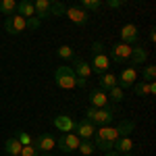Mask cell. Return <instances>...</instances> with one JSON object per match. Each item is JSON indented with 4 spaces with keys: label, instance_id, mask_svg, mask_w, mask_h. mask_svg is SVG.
Listing matches in <instances>:
<instances>
[{
    "label": "cell",
    "instance_id": "20",
    "mask_svg": "<svg viewBox=\"0 0 156 156\" xmlns=\"http://www.w3.org/2000/svg\"><path fill=\"white\" fill-rule=\"evenodd\" d=\"M112 150H117L119 154H129L133 150V142L129 137H119V140L115 142V146H112Z\"/></svg>",
    "mask_w": 156,
    "mask_h": 156
},
{
    "label": "cell",
    "instance_id": "32",
    "mask_svg": "<svg viewBox=\"0 0 156 156\" xmlns=\"http://www.w3.org/2000/svg\"><path fill=\"white\" fill-rule=\"evenodd\" d=\"M19 156H40V150H37L36 146H23Z\"/></svg>",
    "mask_w": 156,
    "mask_h": 156
},
{
    "label": "cell",
    "instance_id": "4",
    "mask_svg": "<svg viewBox=\"0 0 156 156\" xmlns=\"http://www.w3.org/2000/svg\"><path fill=\"white\" fill-rule=\"evenodd\" d=\"M79 135L77 133H62L58 140H56V148H58L60 152H65V154H69V152H75L77 148H79Z\"/></svg>",
    "mask_w": 156,
    "mask_h": 156
},
{
    "label": "cell",
    "instance_id": "14",
    "mask_svg": "<svg viewBox=\"0 0 156 156\" xmlns=\"http://www.w3.org/2000/svg\"><path fill=\"white\" fill-rule=\"evenodd\" d=\"M94 135H96V140H106V142H117L119 140L117 129L110 127V125H100L96 131H94Z\"/></svg>",
    "mask_w": 156,
    "mask_h": 156
},
{
    "label": "cell",
    "instance_id": "1",
    "mask_svg": "<svg viewBox=\"0 0 156 156\" xmlns=\"http://www.w3.org/2000/svg\"><path fill=\"white\" fill-rule=\"evenodd\" d=\"M115 108L110 106H104V108H94V106H90L87 110H85V119H90L94 125H110L112 123V119H115Z\"/></svg>",
    "mask_w": 156,
    "mask_h": 156
},
{
    "label": "cell",
    "instance_id": "15",
    "mask_svg": "<svg viewBox=\"0 0 156 156\" xmlns=\"http://www.w3.org/2000/svg\"><path fill=\"white\" fill-rule=\"evenodd\" d=\"M90 104L94 108H104V106H108V94L104 92V90H92L90 92Z\"/></svg>",
    "mask_w": 156,
    "mask_h": 156
},
{
    "label": "cell",
    "instance_id": "28",
    "mask_svg": "<svg viewBox=\"0 0 156 156\" xmlns=\"http://www.w3.org/2000/svg\"><path fill=\"white\" fill-rule=\"evenodd\" d=\"M67 12V6L62 2H52L50 4V17H65Z\"/></svg>",
    "mask_w": 156,
    "mask_h": 156
},
{
    "label": "cell",
    "instance_id": "3",
    "mask_svg": "<svg viewBox=\"0 0 156 156\" xmlns=\"http://www.w3.org/2000/svg\"><path fill=\"white\" fill-rule=\"evenodd\" d=\"M4 29H6V34H11V36H19L21 31L27 29V19L21 17V15H17V12H12V15H9V17L4 19Z\"/></svg>",
    "mask_w": 156,
    "mask_h": 156
},
{
    "label": "cell",
    "instance_id": "18",
    "mask_svg": "<svg viewBox=\"0 0 156 156\" xmlns=\"http://www.w3.org/2000/svg\"><path fill=\"white\" fill-rule=\"evenodd\" d=\"M146 58H148V52H146L144 46H131V56H129V62H131L133 67H135V65H142Z\"/></svg>",
    "mask_w": 156,
    "mask_h": 156
},
{
    "label": "cell",
    "instance_id": "37",
    "mask_svg": "<svg viewBox=\"0 0 156 156\" xmlns=\"http://www.w3.org/2000/svg\"><path fill=\"white\" fill-rule=\"evenodd\" d=\"M154 94H156V83L150 81V96H154Z\"/></svg>",
    "mask_w": 156,
    "mask_h": 156
},
{
    "label": "cell",
    "instance_id": "39",
    "mask_svg": "<svg viewBox=\"0 0 156 156\" xmlns=\"http://www.w3.org/2000/svg\"><path fill=\"white\" fill-rule=\"evenodd\" d=\"M150 42H152V44L156 42V31H154V29H150Z\"/></svg>",
    "mask_w": 156,
    "mask_h": 156
},
{
    "label": "cell",
    "instance_id": "33",
    "mask_svg": "<svg viewBox=\"0 0 156 156\" xmlns=\"http://www.w3.org/2000/svg\"><path fill=\"white\" fill-rule=\"evenodd\" d=\"M96 148H100V150H104V152H108V150H112V146H115V142H106V140H96Z\"/></svg>",
    "mask_w": 156,
    "mask_h": 156
},
{
    "label": "cell",
    "instance_id": "22",
    "mask_svg": "<svg viewBox=\"0 0 156 156\" xmlns=\"http://www.w3.org/2000/svg\"><path fill=\"white\" fill-rule=\"evenodd\" d=\"M115 129L119 133V137H129V133L135 129V121H121Z\"/></svg>",
    "mask_w": 156,
    "mask_h": 156
},
{
    "label": "cell",
    "instance_id": "34",
    "mask_svg": "<svg viewBox=\"0 0 156 156\" xmlns=\"http://www.w3.org/2000/svg\"><path fill=\"white\" fill-rule=\"evenodd\" d=\"M102 52H104V44H102V42H94V44H92V56L102 54Z\"/></svg>",
    "mask_w": 156,
    "mask_h": 156
},
{
    "label": "cell",
    "instance_id": "36",
    "mask_svg": "<svg viewBox=\"0 0 156 156\" xmlns=\"http://www.w3.org/2000/svg\"><path fill=\"white\" fill-rule=\"evenodd\" d=\"M106 4L110 9H119L121 4H123V0H106Z\"/></svg>",
    "mask_w": 156,
    "mask_h": 156
},
{
    "label": "cell",
    "instance_id": "8",
    "mask_svg": "<svg viewBox=\"0 0 156 156\" xmlns=\"http://www.w3.org/2000/svg\"><path fill=\"white\" fill-rule=\"evenodd\" d=\"M75 131L79 135V140H92L94 137V131H96V125L90 119H81L75 125Z\"/></svg>",
    "mask_w": 156,
    "mask_h": 156
},
{
    "label": "cell",
    "instance_id": "21",
    "mask_svg": "<svg viewBox=\"0 0 156 156\" xmlns=\"http://www.w3.org/2000/svg\"><path fill=\"white\" fill-rule=\"evenodd\" d=\"M117 85V75H112V73H102V77H100V90H104L108 92L110 87H115Z\"/></svg>",
    "mask_w": 156,
    "mask_h": 156
},
{
    "label": "cell",
    "instance_id": "9",
    "mask_svg": "<svg viewBox=\"0 0 156 156\" xmlns=\"http://www.w3.org/2000/svg\"><path fill=\"white\" fill-rule=\"evenodd\" d=\"M52 123H54V127L58 129L60 133H71V131H75V121L69 117V115H56L54 119H52Z\"/></svg>",
    "mask_w": 156,
    "mask_h": 156
},
{
    "label": "cell",
    "instance_id": "40",
    "mask_svg": "<svg viewBox=\"0 0 156 156\" xmlns=\"http://www.w3.org/2000/svg\"><path fill=\"white\" fill-rule=\"evenodd\" d=\"M106 156H121V154H119V152H112V150H108Z\"/></svg>",
    "mask_w": 156,
    "mask_h": 156
},
{
    "label": "cell",
    "instance_id": "16",
    "mask_svg": "<svg viewBox=\"0 0 156 156\" xmlns=\"http://www.w3.org/2000/svg\"><path fill=\"white\" fill-rule=\"evenodd\" d=\"M34 9H36V17L40 21L50 19V2L48 0H34Z\"/></svg>",
    "mask_w": 156,
    "mask_h": 156
},
{
    "label": "cell",
    "instance_id": "27",
    "mask_svg": "<svg viewBox=\"0 0 156 156\" xmlns=\"http://www.w3.org/2000/svg\"><path fill=\"white\" fill-rule=\"evenodd\" d=\"M56 56L62 60H73L75 58V52L71 50V46H58L56 48Z\"/></svg>",
    "mask_w": 156,
    "mask_h": 156
},
{
    "label": "cell",
    "instance_id": "10",
    "mask_svg": "<svg viewBox=\"0 0 156 156\" xmlns=\"http://www.w3.org/2000/svg\"><path fill=\"white\" fill-rule=\"evenodd\" d=\"M121 42H125V44H140V31H137V27L133 23H127L123 29H121Z\"/></svg>",
    "mask_w": 156,
    "mask_h": 156
},
{
    "label": "cell",
    "instance_id": "35",
    "mask_svg": "<svg viewBox=\"0 0 156 156\" xmlns=\"http://www.w3.org/2000/svg\"><path fill=\"white\" fill-rule=\"evenodd\" d=\"M40 23H42V21H40L37 17H29V19H27V29H37Z\"/></svg>",
    "mask_w": 156,
    "mask_h": 156
},
{
    "label": "cell",
    "instance_id": "11",
    "mask_svg": "<svg viewBox=\"0 0 156 156\" xmlns=\"http://www.w3.org/2000/svg\"><path fill=\"white\" fill-rule=\"evenodd\" d=\"M65 17H69L75 25H87V11H83L81 6H71V9H67Z\"/></svg>",
    "mask_w": 156,
    "mask_h": 156
},
{
    "label": "cell",
    "instance_id": "38",
    "mask_svg": "<svg viewBox=\"0 0 156 156\" xmlns=\"http://www.w3.org/2000/svg\"><path fill=\"white\" fill-rule=\"evenodd\" d=\"M85 81H87V79H81V77H77V87H83Z\"/></svg>",
    "mask_w": 156,
    "mask_h": 156
},
{
    "label": "cell",
    "instance_id": "5",
    "mask_svg": "<svg viewBox=\"0 0 156 156\" xmlns=\"http://www.w3.org/2000/svg\"><path fill=\"white\" fill-rule=\"evenodd\" d=\"M129 56H131V46L125 44V42H119V44H112L108 58H112L115 62H127Z\"/></svg>",
    "mask_w": 156,
    "mask_h": 156
},
{
    "label": "cell",
    "instance_id": "30",
    "mask_svg": "<svg viewBox=\"0 0 156 156\" xmlns=\"http://www.w3.org/2000/svg\"><path fill=\"white\" fill-rule=\"evenodd\" d=\"M94 148H96V146L92 144L90 140H81V142H79V148H77V150H79V152H81L83 156H90V154H94Z\"/></svg>",
    "mask_w": 156,
    "mask_h": 156
},
{
    "label": "cell",
    "instance_id": "43",
    "mask_svg": "<svg viewBox=\"0 0 156 156\" xmlns=\"http://www.w3.org/2000/svg\"><path fill=\"white\" fill-rule=\"evenodd\" d=\"M123 156H133V154H131V152H129V154H123Z\"/></svg>",
    "mask_w": 156,
    "mask_h": 156
},
{
    "label": "cell",
    "instance_id": "24",
    "mask_svg": "<svg viewBox=\"0 0 156 156\" xmlns=\"http://www.w3.org/2000/svg\"><path fill=\"white\" fill-rule=\"evenodd\" d=\"M79 4L87 12H98V9L102 6V0H79Z\"/></svg>",
    "mask_w": 156,
    "mask_h": 156
},
{
    "label": "cell",
    "instance_id": "2",
    "mask_svg": "<svg viewBox=\"0 0 156 156\" xmlns=\"http://www.w3.org/2000/svg\"><path fill=\"white\" fill-rule=\"evenodd\" d=\"M54 83L60 90H73L77 85V75L73 73L71 67H58L54 71Z\"/></svg>",
    "mask_w": 156,
    "mask_h": 156
},
{
    "label": "cell",
    "instance_id": "29",
    "mask_svg": "<svg viewBox=\"0 0 156 156\" xmlns=\"http://www.w3.org/2000/svg\"><path fill=\"white\" fill-rule=\"evenodd\" d=\"M15 137L21 142V146H34V137L29 135L27 131H21V129H17L15 131Z\"/></svg>",
    "mask_w": 156,
    "mask_h": 156
},
{
    "label": "cell",
    "instance_id": "42",
    "mask_svg": "<svg viewBox=\"0 0 156 156\" xmlns=\"http://www.w3.org/2000/svg\"><path fill=\"white\" fill-rule=\"evenodd\" d=\"M48 2H50V4H52V2H60V0H48Z\"/></svg>",
    "mask_w": 156,
    "mask_h": 156
},
{
    "label": "cell",
    "instance_id": "6",
    "mask_svg": "<svg viewBox=\"0 0 156 156\" xmlns=\"http://www.w3.org/2000/svg\"><path fill=\"white\" fill-rule=\"evenodd\" d=\"M34 146H36L40 152H50L52 148H56V137L52 133H40L36 140H34Z\"/></svg>",
    "mask_w": 156,
    "mask_h": 156
},
{
    "label": "cell",
    "instance_id": "17",
    "mask_svg": "<svg viewBox=\"0 0 156 156\" xmlns=\"http://www.w3.org/2000/svg\"><path fill=\"white\" fill-rule=\"evenodd\" d=\"M17 15H21L25 19H29V17H36V9H34V2L31 0H21V2H17Z\"/></svg>",
    "mask_w": 156,
    "mask_h": 156
},
{
    "label": "cell",
    "instance_id": "31",
    "mask_svg": "<svg viewBox=\"0 0 156 156\" xmlns=\"http://www.w3.org/2000/svg\"><path fill=\"white\" fill-rule=\"evenodd\" d=\"M154 77H156V67L154 65H148L144 69V79L142 81H154Z\"/></svg>",
    "mask_w": 156,
    "mask_h": 156
},
{
    "label": "cell",
    "instance_id": "23",
    "mask_svg": "<svg viewBox=\"0 0 156 156\" xmlns=\"http://www.w3.org/2000/svg\"><path fill=\"white\" fill-rule=\"evenodd\" d=\"M17 11V0H0V12L4 17H9Z\"/></svg>",
    "mask_w": 156,
    "mask_h": 156
},
{
    "label": "cell",
    "instance_id": "25",
    "mask_svg": "<svg viewBox=\"0 0 156 156\" xmlns=\"http://www.w3.org/2000/svg\"><path fill=\"white\" fill-rule=\"evenodd\" d=\"M137 96H150V81H135L131 85Z\"/></svg>",
    "mask_w": 156,
    "mask_h": 156
},
{
    "label": "cell",
    "instance_id": "26",
    "mask_svg": "<svg viewBox=\"0 0 156 156\" xmlns=\"http://www.w3.org/2000/svg\"><path fill=\"white\" fill-rule=\"evenodd\" d=\"M106 94H108V100H112V102H121V100L125 98V90L119 87V85H115V87L108 90Z\"/></svg>",
    "mask_w": 156,
    "mask_h": 156
},
{
    "label": "cell",
    "instance_id": "7",
    "mask_svg": "<svg viewBox=\"0 0 156 156\" xmlns=\"http://www.w3.org/2000/svg\"><path fill=\"white\" fill-rule=\"evenodd\" d=\"M135 79H137V71H135V67H127V69H123L121 75L117 77V85L123 87V90H127V87H131L135 83Z\"/></svg>",
    "mask_w": 156,
    "mask_h": 156
},
{
    "label": "cell",
    "instance_id": "19",
    "mask_svg": "<svg viewBox=\"0 0 156 156\" xmlns=\"http://www.w3.org/2000/svg\"><path fill=\"white\" fill-rule=\"evenodd\" d=\"M21 142L15 137V135H11L6 142H4V152H6V156H19V152H21Z\"/></svg>",
    "mask_w": 156,
    "mask_h": 156
},
{
    "label": "cell",
    "instance_id": "12",
    "mask_svg": "<svg viewBox=\"0 0 156 156\" xmlns=\"http://www.w3.org/2000/svg\"><path fill=\"white\" fill-rule=\"evenodd\" d=\"M71 62H73L71 69H73V73H75L77 77H81V79H87V77L92 75V67H90V62H85L83 58H77V56H75Z\"/></svg>",
    "mask_w": 156,
    "mask_h": 156
},
{
    "label": "cell",
    "instance_id": "41",
    "mask_svg": "<svg viewBox=\"0 0 156 156\" xmlns=\"http://www.w3.org/2000/svg\"><path fill=\"white\" fill-rule=\"evenodd\" d=\"M40 156H52V154H50V152H44V154H40Z\"/></svg>",
    "mask_w": 156,
    "mask_h": 156
},
{
    "label": "cell",
    "instance_id": "13",
    "mask_svg": "<svg viewBox=\"0 0 156 156\" xmlns=\"http://www.w3.org/2000/svg\"><path fill=\"white\" fill-rule=\"evenodd\" d=\"M90 67H92L94 73H100V75L106 73L108 69H110V58H108V54H104V52H102V54H96Z\"/></svg>",
    "mask_w": 156,
    "mask_h": 156
}]
</instances>
